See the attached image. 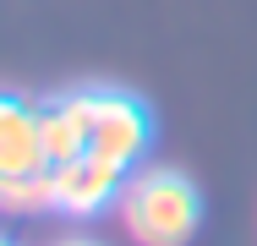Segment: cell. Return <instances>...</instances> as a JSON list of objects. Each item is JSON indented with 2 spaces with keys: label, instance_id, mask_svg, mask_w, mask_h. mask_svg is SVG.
Masks as SVG:
<instances>
[{
  "label": "cell",
  "instance_id": "6da1fadb",
  "mask_svg": "<svg viewBox=\"0 0 257 246\" xmlns=\"http://www.w3.org/2000/svg\"><path fill=\"white\" fill-rule=\"evenodd\" d=\"M115 213L137 246H186L203 224V197L181 170L148 164V170H126Z\"/></svg>",
  "mask_w": 257,
  "mask_h": 246
},
{
  "label": "cell",
  "instance_id": "7a4b0ae2",
  "mask_svg": "<svg viewBox=\"0 0 257 246\" xmlns=\"http://www.w3.org/2000/svg\"><path fill=\"white\" fill-rule=\"evenodd\" d=\"M82 109H88V153H99L120 170H137V159L148 153V109L126 88H77Z\"/></svg>",
  "mask_w": 257,
  "mask_h": 246
},
{
  "label": "cell",
  "instance_id": "3957f363",
  "mask_svg": "<svg viewBox=\"0 0 257 246\" xmlns=\"http://www.w3.org/2000/svg\"><path fill=\"white\" fill-rule=\"evenodd\" d=\"M120 186H126V170L109 164V159H99V153H77V159L55 164V208L71 213V219L104 213L120 197Z\"/></svg>",
  "mask_w": 257,
  "mask_h": 246
},
{
  "label": "cell",
  "instance_id": "277c9868",
  "mask_svg": "<svg viewBox=\"0 0 257 246\" xmlns=\"http://www.w3.org/2000/svg\"><path fill=\"white\" fill-rule=\"evenodd\" d=\"M44 137H39V104L0 93V175L44 170Z\"/></svg>",
  "mask_w": 257,
  "mask_h": 246
},
{
  "label": "cell",
  "instance_id": "5b68a950",
  "mask_svg": "<svg viewBox=\"0 0 257 246\" xmlns=\"http://www.w3.org/2000/svg\"><path fill=\"white\" fill-rule=\"evenodd\" d=\"M39 137H44V159L66 164L77 153H88V109H82V93H60L50 104H39Z\"/></svg>",
  "mask_w": 257,
  "mask_h": 246
},
{
  "label": "cell",
  "instance_id": "8992f818",
  "mask_svg": "<svg viewBox=\"0 0 257 246\" xmlns=\"http://www.w3.org/2000/svg\"><path fill=\"white\" fill-rule=\"evenodd\" d=\"M55 208V170H22L0 175V213H50Z\"/></svg>",
  "mask_w": 257,
  "mask_h": 246
},
{
  "label": "cell",
  "instance_id": "52a82bcc",
  "mask_svg": "<svg viewBox=\"0 0 257 246\" xmlns=\"http://www.w3.org/2000/svg\"><path fill=\"white\" fill-rule=\"evenodd\" d=\"M55 246H99V241H82V235H77V241H55Z\"/></svg>",
  "mask_w": 257,
  "mask_h": 246
},
{
  "label": "cell",
  "instance_id": "ba28073f",
  "mask_svg": "<svg viewBox=\"0 0 257 246\" xmlns=\"http://www.w3.org/2000/svg\"><path fill=\"white\" fill-rule=\"evenodd\" d=\"M0 246H11V241H6V235H0Z\"/></svg>",
  "mask_w": 257,
  "mask_h": 246
}]
</instances>
